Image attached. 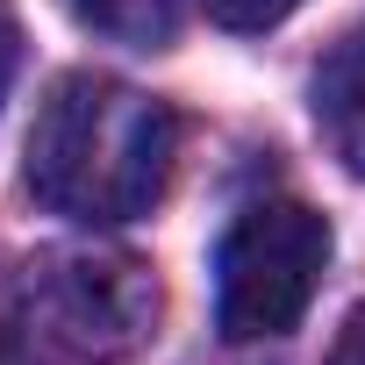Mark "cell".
Segmentation results:
<instances>
[{
    "mask_svg": "<svg viewBox=\"0 0 365 365\" xmlns=\"http://www.w3.org/2000/svg\"><path fill=\"white\" fill-rule=\"evenodd\" d=\"M179 122L165 101L108 79L65 72L29 129V194L72 222H136L172 179Z\"/></svg>",
    "mask_w": 365,
    "mask_h": 365,
    "instance_id": "obj_1",
    "label": "cell"
},
{
    "mask_svg": "<svg viewBox=\"0 0 365 365\" xmlns=\"http://www.w3.org/2000/svg\"><path fill=\"white\" fill-rule=\"evenodd\" d=\"M22 344L51 365H136L158 336V272L129 251L58 244L22 265Z\"/></svg>",
    "mask_w": 365,
    "mask_h": 365,
    "instance_id": "obj_2",
    "label": "cell"
},
{
    "mask_svg": "<svg viewBox=\"0 0 365 365\" xmlns=\"http://www.w3.org/2000/svg\"><path fill=\"white\" fill-rule=\"evenodd\" d=\"M329 265V222L308 201H251L215 251V322L230 344L287 336Z\"/></svg>",
    "mask_w": 365,
    "mask_h": 365,
    "instance_id": "obj_3",
    "label": "cell"
},
{
    "mask_svg": "<svg viewBox=\"0 0 365 365\" xmlns=\"http://www.w3.org/2000/svg\"><path fill=\"white\" fill-rule=\"evenodd\" d=\"M308 101H315V129L329 136V150L344 158V172L365 179V22L329 43V58L315 65Z\"/></svg>",
    "mask_w": 365,
    "mask_h": 365,
    "instance_id": "obj_4",
    "label": "cell"
},
{
    "mask_svg": "<svg viewBox=\"0 0 365 365\" xmlns=\"http://www.w3.org/2000/svg\"><path fill=\"white\" fill-rule=\"evenodd\" d=\"M65 8H72L93 36L129 43V51H158V43H172V29H179V0H65Z\"/></svg>",
    "mask_w": 365,
    "mask_h": 365,
    "instance_id": "obj_5",
    "label": "cell"
},
{
    "mask_svg": "<svg viewBox=\"0 0 365 365\" xmlns=\"http://www.w3.org/2000/svg\"><path fill=\"white\" fill-rule=\"evenodd\" d=\"M208 8V22L215 29H237V36H258V29H272V22H287L301 0H201Z\"/></svg>",
    "mask_w": 365,
    "mask_h": 365,
    "instance_id": "obj_6",
    "label": "cell"
},
{
    "mask_svg": "<svg viewBox=\"0 0 365 365\" xmlns=\"http://www.w3.org/2000/svg\"><path fill=\"white\" fill-rule=\"evenodd\" d=\"M329 365H365V308L344 322V336H336V351H329Z\"/></svg>",
    "mask_w": 365,
    "mask_h": 365,
    "instance_id": "obj_7",
    "label": "cell"
},
{
    "mask_svg": "<svg viewBox=\"0 0 365 365\" xmlns=\"http://www.w3.org/2000/svg\"><path fill=\"white\" fill-rule=\"evenodd\" d=\"M15 58H22V36H15V15L0 8V101H8V79H15Z\"/></svg>",
    "mask_w": 365,
    "mask_h": 365,
    "instance_id": "obj_8",
    "label": "cell"
},
{
    "mask_svg": "<svg viewBox=\"0 0 365 365\" xmlns=\"http://www.w3.org/2000/svg\"><path fill=\"white\" fill-rule=\"evenodd\" d=\"M0 365H29V351H22V336H15V329H0Z\"/></svg>",
    "mask_w": 365,
    "mask_h": 365,
    "instance_id": "obj_9",
    "label": "cell"
}]
</instances>
